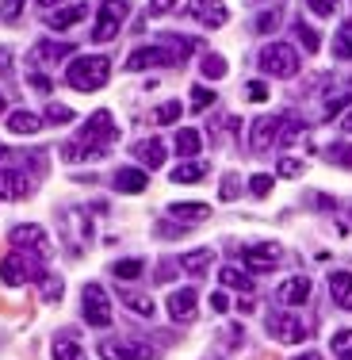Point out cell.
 <instances>
[{"label":"cell","mask_w":352,"mask_h":360,"mask_svg":"<svg viewBox=\"0 0 352 360\" xmlns=\"http://www.w3.org/2000/svg\"><path fill=\"white\" fill-rule=\"evenodd\" d=\"M276 299L283 307H299V303H306L311 299V280L306 276H291V280H283L280 291H276Z\"/></svg>","instance_id":"cell-19"},{"label":"cell","mask_w":352,"mask_h":360,"mask_svg":"<svg viewBox=\"0 0 352 360\" xmlns=\"http://www.w3.org/2000/svg\"><path fill=\"white\" fill-rule=\"evenodd\" d=\"M65 54H73V46H70V42H50V39L35 42V62H46V65H54V62H62Z\"/></svg>","instance_id":"cell-25"},{"label":"cell","mask_w":352,"mask_h":360,"mask_svg":"<svg viewBox=\"0 0 352 360\" xmlns=\"http://www.w3.org/2000/svg\"><path fill=\"white\" fill-rule=\"evenodd\" d=\"M211 261H214V253H211V250H192V253L180 257V269L192 272V276H203V272L211 269Z\"/></svg>","instance_id":"cell-27"},{"label":"cell","mask_w":352,"mask_h":360,"mask_svg":"<svg viewBox=\"0 0 352 360\" xmlns=\"http://www.w3.org/2000/svg\"><path fill=\"white\" fill-rule=\"evenodd\" d=\"M280 20H283V15L276 12V8H272V12H261V15H256V23H253V27L268 35V31H276V27H280Z\"/></svg>","instance_id":"cell-42"},{"label":"cell","mask_w":352,"mask_h":360,"mask_svg":"<svg viewBox=\"0 0 352 360\" xmlns=\"http://www.w3.org/2000/svg\"><path fill=\"white\" fill-rule=\"evenodd\" d=\"M214 104V92L211 89H200V84H195V89H192V108L195 111H203V108H211Z\"/></svg>","instance_id":"cell-47"},{"label":"cell","mask_w":352,"mask_h":360,"mask_svg":"<svg viewBox=\"0 0 352 360\" xmlns=\"http://www.w3.org/2000/svg\"><path fill=\"white\" fill-rule=\"evenodd\" d=\"M219 280H222V288H230V291H245V295L253 291V276L242 272V269H230V264L219 272Z\"/></svg>","instance_id":"cell-28"},{"label":"cell","mask_w":352,"mask_h":360,"mask_svg":"<svg viewBox=\"0 0 352 360\" xmlns=\"http://www.w3.org/2000/svg\"><path fill=\"white\" fill-rule=\"evenodd\" d=\"M211 307H214V311H226V307H230V299H226V291H214V295H211Z\"/></svg>","instance_id":"cell-52"},{"label":"cell","mask_w":352,"mask_h":360,"mask_svg":"<svg viewBox=\"0 0 352 360\" xmlns=\"http://www.w3.org/2000/svg\"><path fill=\"white\" fill-rule=\"evenodd\" d=\"M142 269H145V261H138V257H123V261L111 264V276L115 280H138Z\"/></svg>","instance_id":"cell-30"},{"label":"cell","mask_w":352,"mask_h":360,"mask_svg":"<svg viewBox=\"0 0 352 360\" xmlns=\"http://www.w3.org/2000/svg\"><path fill=\"white\" fill-rule=\"evenodd\" d=\"M256 62H261V73H268V77H295L299 73V54L291 42H268L256 54Z\"/></svg>","instance_id":"cell-3"},{"label":"cell","mask_w":352,"mask_h":360,"mask_svg":"<svg viewBox=\"0 0 352 360\" xmlns=\"http://www.w3.org/2000/svg\"><path fill=\"white\" fill-rule=\"evenodd\" d=\"M330 349H333V356H337V360H352V330H337V333H333Z\"/></svg>","instance_id":"cell-35"},{"label":"cell","mask_w":352,"mask_h":360,"mask_svg":"<svg viewBox=\"0 0 352 360\" xmlns=\"http://www.w3.org/2000/svg\"><path fill=\"white\" fill-rule=\"evenodd\" d=\"M341 131H345V134H352V108H348V115L341 119Z\"/></svg>","instance_id":"cell-56"},{"label":"cell","mask_w":352,"mask_h":360,"mask_svg":"<svg viewBox=\"0 0 352 360\" xmlns=\"http://www.w3.org/2000/svg\"><path fill=\"white\" fill-rule=\"evenodd\" d=\"M8 70H12V50L0 46V73H8Z\"/></svg>","instance_id":"cell-53"},{"label":"cell","mask_w":352,"mask_h":360,"mask_svg":"<svg viewBox=\"0 0 352 360\" xmlns=\"http://www.w3.org/2000/svg\"><path fill=\"white\" fill-rule=\"evenodd\" d=\"M203 176H207V161H184V165L173 169L169 180H176V184H200Z\"/></svg>","instance_id":"cell-26"},{"label":"cell","mask_w":352,"mask_h":360,"mask_svg":"<svg viewBox=\"0 0 352 360\" xmlns=\"http://www.w3.org/2000/svg\"><path fill=\"white\" fill-rule=\"evenodd\" d=\"M173 62H180V54H169L165 46H134L131 58H126V70L142 73V70H153V65H173Z\"/></svg>","instance_id":"cell-11"},{"label":"cell","mask_w":352,"mask_h":360,"mask_svg":"<svg viewBox=\"0 0 352 360\" xmlns=\"http://www.w3.org/2000/svg\"><path fill=\"white\" fill-rule=\"evenodd\" d=\"M200 146H203V134L195 131V127H184V131H176V139H173V150L180 153V158H195Z\"/></svg>","instance_id":"cell-24"},{"label":"cell","mask_w":352,"mask_h":360,"mask_svg":"<svg viewBox=\"0 0 352 360\" xmlns=\"http://www.w3.org/2000/svg\"><path fill=\"white\" fill-rule=\"evenodd\" d=\"M272 184H276V180H272L268 173H256V176H249V192H253L256 200H264V195L272 192Z\"/></svg>","instance_id":"cell-40"},{"label":"cell","mask_w":352,"mask_h":360,"mask_svg":"<svg viewBox=\"0 0 352 360\" xmlns=\"http://www.w3.org/2000/svg\"><path fill=\"white\" fill-rule=\"evenodd\" d=\"M8 242H12L20 253H31V257H50V253H54V245H50L46 230L35 226V222H20V226H12Z\"/></svg>","instance_id":"cell-8"},{"label":"cell","mask_w":352,"mask_h":360,"mask_svg":"<svg viewBox=\"0 0 352 360\" xmlns=\"http://www.w3.org/2000/svg\"><path fill=\"white\" fill-rule=\"evenodd\" d=\"M299 134H303V123H299V119H287V115H283L280 134H276V146H291V142L299 139Z\"/></svg>","instance_id":"cell-36"},{"label":"cell","mask_w":352,"mask_h":360,"mask_svg":"<svg viewBox=\"0 0 352 360\" xmlns=\"http://www.w3.org/2000/svg\"><path fill=\"white\" fill-rule=\"evenodd\" d=\"M169 215L176 222H184V226H192V222L211 219V207L207 203H195V200H180V203H169Z\"/></svg>","instance_id":"cell-20"},{"label":"cell","mask_w":352,"mask_h":360,"mask_svg":"<svg viewBox=\"0 0 352 360\" xmlns=\"http://www.w3.org/2000/svg\"><path fill=\"white\" fill-rule=\"evenodd\" d=\"M145 184H150V176H145V169H138V165H123L111 176V188L123 192V195H138V192H145Z\"/></svg>","instance_id":"cell-17"},{"label":"cell","mask_w":352,"mask_h":360,"mask_svg":"<svg viewBox=\"0 0 352 360\" xmlns=\"http://www.w3.org/2000/svg\"><path fill=\"white\" fill-rule=\"evenodd\" d=\"M325 161H333V165H345V169H352V146H345V142H333L330 150H325Z\"/></svg>","instance_id":"cell-37"},{"label":"cell","mask_w":352,"mask_h":360,"mask_svg":"<svg viewBox=\"0 0 352 360\" xmlns=\"http://www.w3.org/2000/svg\"><path fill=\"white\" fill-rule=\"evenodd\" d=\"M333 54H337L341 62H352V15H348L345 23H341L337 39H333Z\"/></svg>","instance_id":"cell-31"},{"label":"cell","mask_w":352,"mask_h":360,"mask_svg":"<svg viewBox=\"0 0 352 360\" xmlns=\"http://www.w3.org/2000/svg\"><path fill=\"white\" fill-rule=\"evenodd\" d=\"M173 272H176V264H161V272H157V280H161V284H165V280H173Z\"/></svg>","instance_id":"cell-54"},{"label":"cell","mask_w":352,"mask_h":360,"mask_svg":"<svg viewBox=\"0 0 352 360\" xmlns=\"http://www.w3.org/2000/svg\"><path fill=\"white\" fill-rule=\"evenodd\" d=\"M195 311H200V291L195 288H176L169 295V319L173 322H188Z\"/></svg>","instance_id":"cell-14"},{"label":"cell","mask_w":352,"mask_h":360,"mask_svg":"<svg viewBox=\"0 0 352 360\" xmlns=\"http://www.w3.org/2000/svg\"><path fill=\"white\" fill-rule=\"evenodd\" d=\"M291 31H295V39L303 42L311 54H318V50H322V39H318V31L311 27V23H299V20H295V23H291Z\"/></svg>","instance_id":"cell-33"},{"label":"cell","mask_w":352,"mask_h":360,"mask_svg":"<svg viewBox=\"0 0 352 360\" xmlns=\"http://www.w3.org/2000/svg\"><path fill=\"white\" fill-rule=\"evenodd\" d=\"M226 58L222 54H203V62H200V73L207 77V81H219V77H226Z\"/></svg>","instance_id":"cell-32"},{"label":"cell","mask_w":352,"mask_h":360,"mask_svg":"<svg viewBox=\"0 0 352 360\" xmlns=\"http://www.w3.org/2000/svg\"><path fill=\"white\" fill-rule=\"evenodd\" d=\"M242 261H245L249 272H272V269H280V261H283V245H280V242L245 245V250H242Z\"/></svg>","instance_id":"cell-9"},{"label":"cell","mask_w":352,"mask_h":360,"mask_svg":"<svg viewBox=\"0 0 352 360\" xmlns=\"http://www.w3.org/2000/svg\"><path fill=\"white\" fill-rule=\"evenodd\" d=\"M222 345H242V326H237V322L222 333Z\"/></svg>","instance_id":"cell-50"},{"label":"cell","mask_w":352,"mask_h":360,"mask_svg":"<svg viewBox=\"0 0 352 360\" xmlns=\"http://www.w3.org/2000/svg\"><path fill=\"white\" fill-rule=\"evenodd\" d=\"M303 169H306V165H303V161H299V158H280V165H276V173L291 180V176H303Z\"/></svg>","instance_id":"cell-43"},{"label":"cell","mask_w":352,"mask_h":360,"mask_svg":"<svg viewBox=\"0 0 352 360\" xmlns=\"http://www.w3.org/2000/svg\"><path fill=\"white\" fill-rule=\"evenodd\" d=\"M180 111H184V108H180V100H169V104H161L157 111H153V123L169 127V123H176V119H180Z\"/></svg>","instance_id":"cell-38"},{"label":"cell","mask_w":352,"mask_h":360,"mask_svg":"<svg viewBox=\"0 0 352 360\" xmlns=\"http://www.w3.org/2000/svg\"><path fill=\"white\" fill-rule=\"evenodd\" d=\"M280 123H283V115H261V119H256L253 131H249V150H256V153L272 150V146H276Z\"/></svg>","instance_id":"cell-12"},{"label":"cell","mask_w":352,"mask_h":360,"mask_svg":"<svg viewBox=\"0 0 352 360\" xmlns=\"http://www.w3.org/2000/svg\"><path fill=\"white\" fill-rule=\"evenodd\" d=\"M165 153H169L165 142H157V139H145V142L134 146V158H138L145 169H161L165 165Z\"/></svg>","instance_id":"cell-22"},{"label":"cell","mask_w":352,"mask_h":360,"mask_svg":"<svg viewBox=\"0 0 352 360\" xmlns=\"http://www.w3.org/2000/svg\"><path fill=\"white\" fill-rule=\"evenodd\" d=\"M119 139V127H115V119H111V111H92L89 119H84V127H81V134H77L73 142H65L62 146V158L65 161H84V158H104V153L115 146Z\"/></svg>","instance_id":"cell-1"},{"label":"cell","mask_w":352,"mask_h":360,"mask_svg":"<svg viewBox=\"0 0 352 360\" xmlns=\"http://www.w3.org/2000/svg\"><path fill=\"white\" fill-rule=\"evenodd\" d=\"M81 314H84V322L96 326V330L111 326V299H107V291L100 284H84V291H81Z\"/></svg>","instance_id":"cell-7"},{"label":"cell","mask_w":352,"mask_h":360,"mask_svg":"<svg viewBox=\"0 0 352 360\" xmlns=\"http://www.w3.org/2000/svg\"><path fill=\"white\" fill-rule=\"evenodd\" d=\"M245 100L249 104H264V100H268V89H264L261 81H249L245 84Z\"/></svg>","instance_id":"cell-46"},{"label":"cell","mask_w":352,"mask_h":360,"mask_svg":"<svg viewBox=\"0 0 352 360\" xmlns=\"http://www.w3.org/2000/svg\"><path fill=\"white\" fill-rule=\"evenodd\" d=\"M96 353L104 360H153V345L142 338H104Z\"/></svg>","instance_id":"cell-5"},{"label":"cell","mask_w":352,"mask_h":360,"mask_svg":"<svg viewBox=\"0 0 352 360\" xmlns=\"http://www.w3.org/2000/svg\"><path fill=\"white\" fill-rule=\"evenodd\" d=\"M107 77H111V62L104 54H84V58H77V62H70L65 84L77 92H96L107 84Z\"/></svg>","instance_id":"cell-2"},{"label":"cell","mask_w":352,"mask_h":360,"mask_svg":"<svg viewBox=\"0 0 352 360\" xmlns=\"http://www.w3.org/2000/svg\"><path fill=\"white\" fill-rule=\"evenodd\" d=\"M31 192H35L31 173H23V169H4L0 173V195H8V200H27Z\"/></svg>","instance_id":"cell-13"},{"label":"cell","mask_w":352,"mask_h":360,"mask_svg":"<svg viewBox=\"0 0 352 360\" xmlns=\"http://www.w3.org/2000/svg\"><path fill=\"white\" fill-rule=\"evenodd\" d=\"M176 4L180 0H150V15H165V12H173Z\"/></svg>","instance_id":"cell-49"},{"label":"cell","mask_w":352,"mask_h":360,"mask_svg":"<svg viewBox=\"0 0 352 360\" xmlns=\"http://www.w3.org/2000/svg\"><path fill=\"white\" fill-rule=\"evenodd\" d=\"M42 123H46V119L35 115V111H27V108H20V111L8 115V131H12V134H39Z\"/></svg>","instance_id":"cell-21"},{"label":"cell","mask_w":352,"mask_h":360,"mask_svg":"<svg viewBox=\"0 0 352 360\" xmlns=\"http://www.w3.org/2000/svg\"><path fill=\"white\" fill-rule=\"evenodd\" d=\"M268 333H272L276 341H283V345H299V341L311 338V330H306V326L299 322L295 314H283V311L268 314Z\"/></svg>","instance_id":"cell-10"},{"label":"cell","mask_w":352,"mask_h":360,"mask_svg":"<svg viewBox=\"0 0 352 360\" xmlns=\"http://www.w3.org/2000/svg\"><path fill=\"white\" fill-rule=\"evenodd\" d=\"M306 4H311V12H318V15L325 20V15H333V12H337V4H341V0H306Z\"/></svg>","instance_id":"cell-48"},{"label":"cell","mask_w":352,"mask_h":360,"mask_svg":"<svg viewBox=\"0 0 352 360\" xmlns=\"http://www.w3.org/2000/svg\"><path fill=\"white\" fill-rule=\"evenodd\" d=\"M31 89H39V92H50L54 84H50V77H42V73H31Z\"/></svg>","instance_id":"cell-51"},{"label":"cell","mask_w":352,"mask_h":360,"mask_svg":"<svg viewBox=\"0 0 352 360\" xmlns=\"http://www.w3.org/2000/svg\"><path fill=\"white\" fill-rule=\"evenodd\" d=\"M27 280H42V269H39V257H31V253H8L4 261H0V284H8V288H20V284H27Z\"/></svg>","instance_id":"cell-4"},{"label":"cell","mask_w":352,"mask_h":360,"mask_svg":"<svg viewBox=\"0 0 352 360\" xmlns=\"http://www.w3.org/2000/svg\"><path fill=\"white\" fill-rule=\"evenodd\" d=\"M311 203H318L322 211H330L333 207V195H311Z\"/></svg>","instance_id":"cell-55"},{"label":"cell","mask_w":352,"mask_h":360,"mask_svg":"<svg viewBox=\"0 0 352 360\" xmlns=\"http://www.w3.org/2000/svg\"><path fill=\"white\" fill-rule=\"evenodd\" d=\"M62 226L70 230V253L84 250V238H92V222L84 211H62Z\"/></svg>","instance_id":"cell-15"},{"label":"cell","mask_w":352,"mask_h":360,"mask_svg":"<svg viewBox=\"0 0 352 360\" xmlns=\"http://www.w3.org/2000/svg\"><path fill=\"white\" fill-rule=\"evenodd\" d=\"M330 295L341 311H352V272H333L330 276Z\"/></svg>","instance_id":"cell-23"},{"label":"cell","mask_w":352,"mask_h":360,"mask_svg":"<svg viewBox=\"0 0 352 360\" xmlns=\"http://www.w3.org/2000/svg\"><path fill=\"white\" fill-rule=\"evenodd\" d=\"M70 119H73V111L65 108V104H50V108H46V123H54V127H65Z\"/></svg>","instance_id":"cell-41"},{"label":"cell","mask_w":352,"mask_h":360,"mask_svg":"<svg viewBox=\"0 0 352 360\" xmlns=\"http://www.w3.org/2000/svg\"><path fill=\"white\" fill-rule=\"evenodd\" d=\"M39 8H54V4H62V0H35Z\"/></svg>","instance_id":"cell-57"},{"label":"cell","mask_w":352,"mask_h":360,"mask_svg":"<svg viewBox=\"0 0 352 360\" xmlns=\"http://www.w3.org/2000/svg\"><path fill=\"white\" fill-rule=\"evenodd\" d=\"M126 12H131V4L126 0H104L100 4V15H96V27H92V42H111L119 35V27H123Z\"/></svg>","instance_id":"cell-6"},{"label":"cell","mask_w":352,"mask_h":360,"mask_svg":"<svg viewBox=\"0 0 352 360\" xmlns=\"http://www.w3.org/2000/svg\"><path fill=\"white\" fill-rule=\"evenodd\" d=\"M126 303V311H134V314H142V319H150L153 314V299H145V295H138V291H123L119 295Z\"/></svg>","instance_id":"cell-34"},{"label":"cell","mask_w":352,"mask_h":360,"mask_svg":"<svg viewBox=\"0 0 352 360\" xmlns=\"http://www.w3.org/2000/svg\"><path fill=\"white\" fill-rule=\"evenodd\" d=\"M23 15V0H4V4H0V20L4 23H15Z\"/></svg>","instance_id":"cell-45"},{"label":"cell","mask_w":352,"mask_h":360,"mask_svg":"<svg viewBox=\"0 0 352 360\" xmlns=\"http://www.w3.org/2000/svg\"><path fill=\"white\" fill-rule=\"evenodd\" d=\"M54 360H84V349L77 345V341L70 338V333H62V338H54Z\"/></svg>","instance_id":"cell-29"},{"label":"cell","mask_w":352,"mask_h":360,"mask_svg":"<svg viewBox=\"0 0 352 360\" xmlns=\"http://www.w3.org/2000/svg\"><path fill=\"white\" fill-rule=\"evenodd\" d=\"M39 288H42V299H46V303H54V299H62V280H58V276H50V272H42Z\"/></svg>","instance_id":"cell-39"},{"label":"cell","mask_w":352,"mask_h":360,"mask_svg":"<svg viewBox=\"0 0 352 360\" xmlns=\"http://www.w3.org/2000/svg\"><path fill=\"white\" fill-rule=\"evenodd\" d=\"M295 360H322L318 353H303V356H295Z\"/></svg>","instance_id":"cell-58"},{"label":"cell","mask_w":352,"mask_h":360,"mask_svg":"<svg viewBox=\"0 0 352 360\" xmlns=\"http://www.w3.org/2000/svg\"><path fill=\"white\" fill-rule=\"evenodd\" d=\"M4 108H8V104H4V96H0V115H4Z\"/></svg>","instance_id":"cell-59"},{"label":"cell","mask_w":352,"mask_h":360,"mask_svg":"<svg viewBox=\"0 0 352 360\" xmlns=\"http://www.w3.org/2000/svg\"><path fill=\"white\" fill-rule=\"evenodd\" d=\"M188 15L200 23H207V27H222V23L230 20L226 4L222 0H192V8H188Z\"/></svg>","instance_id":"cell-16"},{"label":"cell","mask_w":352,"mask_h":360,"mask_svg":"<svg viewBox=\"0 0 352 360\" xmlns=\"http://www.w3.org/2000/svg\"><path fill=\"white\" fill-rule=\"evenodd\" d=\"M219 195H222V200H237V195H242V180H237V173H226V180H222V188H219Z\"/></svg>","instance_id":"cell-44"},{"label":"cell","mask_w":352,"mask_h":360,"mask_svg":"<svg viewBox=\"0 0 352 360\" xmlns=\"http://www.w3.org/2000/svg\"><path fill=\"white\" fill-rule=\"evenodd\" d=\"M84 15H89V4L77 0V4H65V8H58V12H50L46 15V27L50 31H70V27H77V23L84 20Z\"/></svg>","instance_id":"cell-18"}]
</instances>
